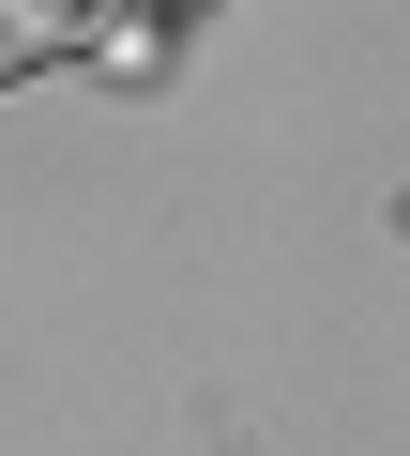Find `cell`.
<instances>
[{
    "instance_id": "cell-1",
    "label": "cell",
    "mask_w": 410,
    "mask_h": 456,
    "mask_svg": "<svg viewBox=\"0 0 410 456\" xmlns=\"http://www.w3.org/2000/svg\"><path fill=\"white\" fill-rule=\"evenodd\" d=\"M76 16H92V0H0V92H16V77H46V61L76 46Z\"/></svg>"
}]
</instances>
